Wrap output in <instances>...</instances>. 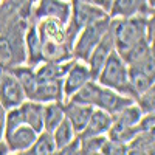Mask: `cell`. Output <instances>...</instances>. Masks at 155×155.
Returning <instances> with one entry per match:
<instances>
[{
	"mask_svg": "<svg viewBox=\"0 0 155 155\" xmlns=\"http://www.w3.org/2000/svg\"><path fill=\"white\" fill-rule=\"evenodd\" d=\"M107 135H95V137H81V153L93 155L101 153L102 143L106 141Z\"/></svg>",
	"mask_w": 155,
	"mask_h": 155,
	"instance_id": "obj_24",
	"label": "cell"
},
{
	"mask_svg": "<svg viewBox=\"0 0 155 155\" xmlns=\"http://www.w3.org/2000/svg\"><path fill=\"white\" fill-rule=\"evenodd\" d=\"M92 79H95V76H93L92 71H90L87 62L79 61V59H73L68 70L65 71V74H64V78H62V96H64V101L70 99L84 84H87Z\"/></svg>",
	"mask_w": 155,
	"mask_h": 155,
	"instance_id": "obj_6",
	"label": "cell"
},
{
	"mask_svg": "<svg viewBox=\"0 0 155 155\" xmlns=\"http://www.w3.org/2000/svg\"><path fill=\"white\" fill-rule=\"evenodd\" d=\"M109 27H110V17L109 16L85 25V27L78 33L76 39L73 41V45H71L73 58L85 62L88 54L92 53V50L95 48V45L101 41V37L109 31Z\"/></svg>",
	"mask_w": 155,
	"mask_h": 155,
	"instance_id": "obj_4",
	"label": "cell"
},
{
	"mask_svg": "<svg viewBox=\"0 0 155 155\" xmlns=\"http://www.w3.org/2000/svg\"><path fill=\"white\" fill-rule=\"evenodd\" d=\"M56 153H62V155H76L81 153V137L76 135L74 138H71L65 146H62Z\"/></svg>",
	"mask_w": 155,
	"mask_h": 155,
	"instance_id": "obj_27",
	"label": "cell"
},
{
	"mask_svg": "<svg viewBox=\"0 0 155 155\" xmlns=\"http://www.w3.org/2000/svg\"><path fill=\"white\" fill-rule=\"evenodd\" d=\"M113 50H115V41H113V36H112V31L109 27V31L101 37V41L95 45V48L92 50V53L88 54V58L85 61L90 71L93 73L95 78L99 73V70L102 68L104 62L107 61V58L110 56V53Z\"/></svg>",
	"mask_w": 155,
	"mask_h": 155,
	"instance_id": "obj_12",
	"label": "cell"
},
{
	"mask_svg": "<svg viewBox=\"0 0 155 155\" xmlns=\"http://www.w3.org/2000/svg\"><path fill=\"white\" fill-rule=\"evenodd\" d=\"M64 118H65V113H64L62 101H54V102H47V104H44L42 121H44V130L45 132L51 134Z\"/></svg>",
	"mask_w": 155,
	"mask_h": 155,
	"instance_id": "obj_18",
	"label": "cell"
},
{
	"mask_svg": "<svg viewBox=\"0 0 155 155\" xmlns=\"http://www.w3.org/2000/svg\"><path fill=\"white\" fill-rule=\"evenodd\" d=\"M20 109L23 112L25 124L33 127L37 134L42 132L44 130V121H42L44 104L42 102H37V101H33V99H25L20 104Z\"/></svg>",
	"mask_w": 155,
	"mask_h": 155,
	"instance_id": "obj_17",
	"label": "cell"
},
{
	"mask_svg": "<svg viewBox=\"0 0 155 155\" xmlns=\"http://www.w3.org/2000/svg\"><path fill=\"white\" fill-rule=\"evenodd\" d=\"M141 116H143V112L137 106V102H134V104L120 110L116 115H113L112 123L116 126H121V127H132V126H137L140 123Z\"/></svg>",
	"mask_w": 155,
	"mask_h": 155,
	"instance_id": "obj_20",
	"label": "cell"
},
{
	"mask_svg": "<svg viewBox=\"0 0 155 155\" xmlns=\"http://www.w3.org/2000/svg\"><path fill=\"white\" fill-rule=\"evenodd\" d=\"M153 82H155V78L146 74L144 71H141L135 67H129V84H130V92L134 99L138 95L144 93L146 90L152 88Z\"/></svg>",
	"mask_w": 155,
	"mask_h": 155,
	"instance_id": "obj_19",
	"label": "cell"
},
{
	"mask_svg": "<svg viewBox=\"0 0 155 155\" xmlns=\"http://www.w3.org/2000/svg\"><path fill=\"white\" fill-rule=\"evenodd\" d=\"M28 2H30V5L33 6V3H36V2H37V0H28Z\"/></svg>",
	"mask_w": 155,
	"mask_h": 155,
	"instance_id": "obj_32",
	"label": "cell"
},
{
	"mask_svg": "<svg viewBox=\"0 0 155 155\" xmlns=\"http://www.w3.org/2000/svg\"><path fill=\"white\" fill-rule=\"evenodd\" d=\"M146 2H147V5H149L152 9L155 8V0H146Z\"/></svg>",
	"mask_w": 155,
	"mask_h": 155,
	"instance_id": "obj_30",
	"label": "cell"
},
{
	"mask_svg": "<svg viewBox=\"0 0 155 155\" xmlns=\"http://www.w3.org/2000/svg\"><path fill=\"white\" fill-rule=\"evenodd\" d=\"M70 2L64 0H37L30 9V19L37 22L42 19H56L65 25L70 17Z\"/></svg>",
	"mask_w": 155,
	"mask_h": 155,
	"instance_id": "obj_7",
	"label": "cell"
},
{
	"mask_svg": "<svg viewBox=\"0 0 155 155\" xmlns=\"http://www.w3.org/2000/svg\"><path fill=\"white\" fill-rule=\"evenodd\" d=\"M51 135H53L56 149L59 150L62 146H65L71 138H74L78 134L74 132V129H73V126L70 124V121H68L67 118H64V120L59 123V126L54 129L53 132H51ZM58 150H56V152H58Z\"/></svg>",
	"mask_w": 155,
	"mask_h": 155,
	"instance_id": "obj_23",
	"label": "cell"
},
{
	"mask_svg": "<svg viewBox=\"0 0 155 155\" xmlns=\"http://www.w3.org/2000/svg\"><path fill=\"white\" fill-rule=\"evenodd\" d=\"M25 99L27 95L17 76L9 68H0V102L3 107L6 110L17 107Z\"/></svg>",
	"mask_w": 155,
	"mask_h": 155,
	"instance_id": "obj_5",
	"label": "cell"
},
{
	"mask_svg": "<svg viewBox=\"0 0 155 155\" xmlns=\"http://www.w3.org/2000/svg\"><path fill=\"white\" fill-rule=\"evenodd\" d=\"M28 99L42 102H54L64 101L62 96V79H51V81H36L33 92L30 93Z\"/></svg>",
	"mask_w": 155,
	"mask_h": 155,
	"instance_id": "obj_14",
	"label": "cell"
},
{
	"mask_svg": "<svg viewBox=\"0 0 155 155\" xmlns=\"http://www.w3.org/2000/svg\"><path fill=\"white\" fill-rule=\"evenodd\" d=\"M101 153H104V155L127 153V144L126 143H121V141H116V140L106 138V141L102 143V147H101Z\"/></svg>",
	"mask_w": 155,
	"mask_h": 155,
	"instance_id": "obj_26",
	"label": "cell"
},
{
	"mask_svg": "<svg viewBox=\"0 0 155 155\" xmlns=\"http://www.w3.org/2000/svg\"><path fill=\"white\" fill-rule=\"evenodd\" d=\"M23 45H25V64L34 67L44 61L42 58V39L39 34L37 25L30 19L27 30L23 33Z\"/></svg>",
	"mask_w": 155,
	"mask_h": 155,
	"instance_id": "obj_11",
	"label": "cell"
},
{
	"mask_svg": "<svg viewBox=\"0 0 155 155\" xmlns=\"http://www.w3.org/2000/svg\"><path fill=\"white\" fill-rule=\"evenodd\" d=\"M64 2H71V0H64Z\"/></svg>",
	"mask_w": 155,
	"mask_h": 155,
	"instance_id": "obj_33",
	"label": "cell"
},
{
	"mask_svg": "<svg viewBox=\"0 0 155 155\" xmlns=\"http://www.w3.org/2000/svg\"><path fill=\"white\" fill-rule=\"evenodd\" d=\"M5 116H6V109L0 102V141H3V132H5Z\"/></svg>",
	"mask_w": 155,
	"mask_h": 155,
	"instance_id": "obj_28",
	"label": "cell"
},
{
	"mask_svg": "<svg viewBox=\"0 0 155 155\" xmlns=\"http://www.w3.org/2000/svg\"><path fill=\"white\" fill-rule=\"evenodd\" d=\"M155 87L146 90L144 93H141L135 98L137 106L141 109L143 113H155Z\"/></svg>",
	"mask_w": 155,
	"mask_h": 155,
	"instance_id": "obj_25",
	"label": "cell"
},
{
	"mask_svg": "<svg viewBox=\"0 0 155 155\" xmlns=\"http://www.w3.org/2000/svg\"><path fill=\"white\" fill-rule=\"evenodd\" d=\"M64 106V113H65V118L70 121V124L73 126L74 132L79 135L92 115L93 106H87V104H81V102H76L71 99H65L62 101Z\"/></svg>",
	"mask_w": 155,
	"mask_h": 155,
	"instance_id": "obj_13",
	"label": "cell"
},
{
	"mask_svg": "<svg viewBox=\"0 0 155 155\" xmlns=\"http://www.w3.org/2000/svg\"><path fill=\"white\" fill-rule=\"evenodd\" d=\"M134 102H135L134 98L127 96L124 93H120V92H115V90L104 87L98 82L96 95H95V99H93V107L102 109L113 116L120 110H123L124 107L134 104Z\"/></svg>",
	"mask_w": 155,
	"mask_h": 155,
	"instance_id": "obj_8",
	"label": "cell"
},
{
	"mask_svg": "<svg viewBox=\"0 0 155 155\" xmlns=\"http://www.w3.org/2000/svg\"><path fill=\"white\" fill-rule=\"evenodd\" d=\"M92 3L99 6L101 9H104L106 12H109V9H110V6L113 3V0H92Z\"/></svg>",
	"mask_w": 155,
	"mask_h": 155,
	"instance_id": "obj_29",
	"label": "cell"
},
{
	"mask_svg": "<svg viewBox=\"0 0 155 155\" xmlns=\"http://www.w3.org/2000/svg\"><path fill=\"white\" fill-rule=\"evenodd\" d=\"M8 2H9V0H0V6H5V5H8Z\"/></svg>",
	"mask_w": 155,
	"mask_h": 155,
	"instance_id": "obj_31",
	"label": "cell"
},
{
	"mask_svg": "<svg viewBox=\"0 0 155 155\" xmlns=\"http://www.w3.org/2000/svg\"><path fill=\"white\" fill-rule=\"evenodd\" d=\"M70 6H71L70 8V17H68V22L65 23L67 41L70 45H73V41L76 39L78 33L85 25L109 16L104 9H101L99 6L90 3V2H85V0H71Z\"/></svg>",
	"mask_w": 155,
	"mask_h": 155,
	"instance_id": "obj_3",
	"label": "cell"
},
{
	"mask_svg": "<svg viewBox=\"0 0 155 155\" xmlns=\"http://www.w3.org/2000/svg\"><path fill=\"white\" fill-rule=\"evenodd\" d=\"M95 79L101 85L134 98L130 92V84H129V65L116 50L110 53V56L104 62V65H102Z\"/></svg>",
	"mask_w": 155,
	"mask_h": 155,
	"instance_id": "obj_2",
	"label": "cell"
},
{
	"mask_svg": "<svg viewBox=\"0 0 155 155\" xmlns=\"http://www.w3.org/2000/svg\"><path fill=\"white\" fill-rule=\"evenodd\" d=\"M107 14L110 19H127L135 16H152L153 9L146 0H113Z\"/></svg>",
	"mask_w": 155,
	"mask_h": 155,
	"instance_id": "obj_10",
	"label": "cell"
},
{
	"mask_svg": "<svg viewBox=\"0 0 155 155\" xmlns=\"http://www.w3.org/2000/svg\"><path fill=\"white\" fill-rule=\"evenodd\" d=\"M37 30L41 34L42 42H54V44H68L67 41V33H65V25L56 19H42L37 20ZM71 47V45H70Z\"/></svg>",
	"mask_w": 155,
	"mask_h": 155,
	"instance_id": "obj_15",
	"label": "cell"
},
{
	"mask_svg": "<svg viewBox=\"0 0 155 155\" xmlns=\"http://www.w3.org/2000/svg\"><path fill=\"white\" fill-rule=\"evenodd\" d=\"M56 144H54V140H53V135L50 132H39L33 146L27 150L28 155H53L56 153Z\"/></svg>",
	"mask_w": 155,
	"mask_h": 155,
	"instance_id": "obj_21",
	"label": "cell"
},
{
	"mask_svg": "<svg viewBox=\"0 0 155 155\" xmlns=\"http://www.w3.org/2000/svg\"><path fill=\"white\" fill-rule=\"evenodd\" d=\"M149 16H135L127 19H110V31L115 41V50L123 56L146 39V20Z\"/></svg>",
	"mask_w": 155,
	"mask_h": 155,
	"instance_id": "obj_1",
	"label": "cell"
},
{
	"mask_svg": "<svg viewBox=\"0 0 155 155\" xmlns=\"http://www.w3.org/2000/svg\"><path fill=\"white\" fill-rule=\"evenodd\" d=\"M112 124V115L106 110L93 107L92 115L84 127V130L79 134V137H95V135H106Z\"/></svg>",
	"mask_w": 155,
	"mask_h": 155,
	"instance_id": "obj_16",
	"label": "cell"
},
{
	"mask_svg": "<svg viewBox=\"0 0 155 155\" xmlns=\"http://www.w3.org/2000/svg\"><path fill=\"white\" fill-rule=\"evenodd\" d=\"M127 153H153V132H140L127 143Z\"/></svg>",
	"mask_w": 155,
	"mask_h": 155,
	"instance_id": "obj_22",
	"label": "cell"
},
{
	"mask_svg": "<svg viewBox=\"0 0 155 155\" xmlns=\"http://www.w3.org/2000/svg\"><path fill=\"white\" fill-rule=\"evenodd\" d=\"M37 132L28 124H20L16 129L3 135V143L8 149V153H27L33 146Z\"/></svg>",
	"mask_w": 155,
	"mask_h": 155,
	"instance_id": "obj_9",
	"label": "cell"
}]
</instances>
